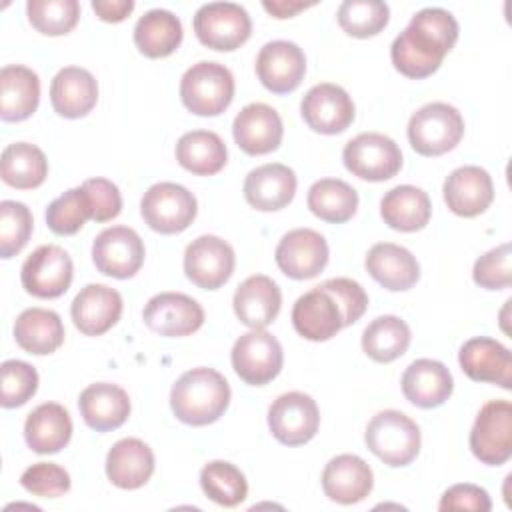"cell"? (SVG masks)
Wrapping results in <instances>:
<instances>
[{"label": "cell", "mask_w": 512, "mask_h": 512, "mask_svg": "<svg viewBox=\"0 0 512 512\" xmlns=\"http://www.w3.org/2000/svg\"><path fill=\"white\" fill-rule=\"evenodd\" d=\"M32 212L26 204L16 200L0 202V256L4 260L16 256L30 240Z\"/></svg>", "instance_id": "obj_45"}, {"label": "cell", "mask_w": 512, "mask_h": 512, "mask_svg": "<svg viewBox=\"0 0 512 512\" xmlns=\"http://www.w3.org/2000/svg\"><path fill=\"white\" fill-rule=\"evenodd\" d=\"M74 276L72 258L56 244L38 246L22 264L20 280L28 294L36 298H58L62 296Z\"/></svg>", "instance_id": "obj_13"}, {"label": "cell", "mask_w": 512, "mask_h": 512, "mask_svg": "<svg viewBox=\"0 0 512 512\" xmlns=\"http://www.w3.org/2000/svg\"><path fill=\"white\" fill-rule=\"evenodd\" d=\"M0 376H2L0 404L4 408H16L26 404L38 390V372L28 362L6 360L0 366Z\"/></svg>", "instance_id": "obj_46"}, {"label": "cell", "mask_w": 512, "mask_h": 512, "mask_svg": "<svg viewBox=\"0 0 512 512\" xmlns=\"http://www.w3.org/2000/svg\"><path fill=\"white\" fill-rule=\"evenodd\" d=\"M236 256L232 246L212 234L198 236L184 252L186 278L204 290H218L234 272Z\"/></svg>", "instance_id": "obj_14"}, {"label": "cell", "mask_w": 512, "mask_h": 512, "mask_svg": "<svg viewBox=\"0 0 512 512\" xmlns=\"http://www.w3.org/2000/svg\"><path fill=\"white\" fill-rule=\"evenodd\" d=\"M142 318L152 332L182 338L194 334L204 324V310L182 292H160L146 302Z\"/></svg>", "instance_id": "obj_16"}, {"label": "cell", "mask_w": 512, "mask_h": 512, "mask_svg": "<svg viewBox=\"0 0 512 512\" xmlns=\"http://www.w3.org/2000/svg\"><path fill=\"white\" fill-rule=\"evenodd\" d=\"M368 274L386 290H410L420 278L418 260L410 250L392 242H378L366 254Z\"/></svg>", "instance_id": "obj_29"}, {"label": "cell", "mask_w": 512, "mask_h": 512, "mask_svg": "<svg viewBox=\"0 0 512 512\" xmlns=\"http://www.w3.org/2000/svg\"><path fill=\"white\" fill-rule=\"evenodd\" d=\"M462 372L474 382L496 384L504 390L512 388V356L498 340L476 336L462 344L458 352Z\"/></svg>", "instance_id": "obj_20"}, {"label": "cell", "mask_w": 512, "mask_h": 512, "mask_svg": "<svg viewBox=\"0 0 512 512\" xmlns=\"http://www.w3.org/2000/svg\"><path fill=\"white\" fill-rule=\"evenodd\" d=\"M462 136V114L446 102H430L418 108L408 122V142L422 156H442L454 150Z\"/></svg>", "instance_id": "obj_5"}, {"label": "cell", "mask_w": 512, "mask_h": 512, "mask_svg": "<svg viewBox=\"0 0 512 512\" xmlns=\"http://www.w3.org/2000/svg\"><path fill=\"white\" fill-rule=\"evenodd\" d=\"M262 6H264V10L268 12V14H272L274 18H292V16H296L300 10H306V8H310L312 6V2H296V0H266V2H262Z\"/></svg>", "instance_id": "obj_53"}, {"label": "cell", "mask_w": 512, "mask_h": 512, "mask_svg": "<svg viewBox=\"0 0 512 512\" xmlns=\"http://www.w3.org/2000/svg\"><path fill=\"white\" fill-rule=\"evenodd\" d=\"M292 324L302 338L324 342L344 328V314L336 298L318 284L294 302Z\"/></svg>", "instance_id": "obj_19"}, {"label": "cell", "mask_w": 512, "mask_h": 512, "mask_svg": "<svg viewBox=\"0 0 512 512\" xmlns=\"http://www.w3.org/2000/svg\"><path fill=\"white\" fill-rule=\"evenodd\" d=\"M256 74L266 90L274 94H288L304 80L306 56L294 42H266L256 56Z\"/></svg>", "instance_id": "obj_18"}, {"label": "cell", "mask_w": 512, "mask_h": 512, "mask_svg": "<svg viewBox=\"0 0 512 512\" xmlns=\"http://www.w3.org/2000/svg\"><path fill=\"white\" fill-rule=\"evenodd\" d=\"M232 304L244 326L262 330L276 320L282 306V292L270 276L254 274L236 288Z\"/></svg>", "instance_id": "obj_26"}, {"label": "cell", "mask_w": 512, "mask_h": 512, "mask_svg": "<svg viewBox=\"0 0 512 512\" xmlns=\"http://www.w3.org/2000/svg\"><path fill=\"white\" fill-rule=\"evenodd\" d=\"M368 450L392 468L408 466L420 452V428L400 410H382L366 426Z\"/></svg>", "instance_id": "obj_3"}, {"label": "cell", "mask_w": 512, "mask_h": 512, "mask_svg": "<svg viewBox=\"0 0 512 512\" xmlns=\"http://www.w3.org/2000/svg\"><path fill=\"white\" fill-rule=\"evenodd\" d=\"M176 160L196 176H212L226 166L228 150L216 132L192 130L176 142Z\"/></svg>", "instance_id": "obj_36"}, {"label": "cell", "mask_w": 512, "mask_h": 512, "mask_svg": "<svg viewBox=\"0 0 512 512\" xmlns=\"http://www.w3.org/2000/svg\"><path fill=\"white\" fill-rule=\"evenodd\" d=\"M306 202L316 218L342 224L356 214L358 192L340 178H322L310 186Z\"/></svg>", "instance_id": "obj_39"}, {"label": "cell", "mask_w": 512, "mask_h": 512, "mask_svg": "<svg viewBox=\"0 0 512 512\" xmlns=\"http://www.w3.org/2000/svg\"><path fill=\"white\" fill-rule=\"evenodd\" d=\"M458 40V22L444 8H422L394 38L390 58L406 78L432 76Z\"/></svg>", "instance_id": "obj_1"}, {"label": "cell", "mask_w": 512, "mask_h": 512, "mask_svg": "<svg viewBox=\"0 0 512 512\" xmlns=\"http://www.w3.org/2000/svg\"><path fill=\"white\" fill-rule=\"evenodd\" d=\"M40 102V80L32 68L10 64L0 70V118L22 122L30 118Z\"/></svg>", "instance_id": "obj_33"}, {"label": "cell", "mask_w": 512, "mask_h": 512, "mask_svg": "<svg viewBox=\"0 0 512 512\" xmlns=\"http://www.w3.org/2000/svg\"><path fill=\"white\" fill-rule=\"evenodd\" d=\"M182 42V22L170 10L154 8L138 18L134 44L148 58H166Z\"/></svg>", "instance_id": "obj_37"}, {"label": "cell", "mask_w": 512, "mask_h": 512, "mask_svg": "<svg viewBox=\"0 0 512 512\" xmlns=\"http://www.w3.org/2000/svg\"><path fill=\"white\" fill-rule=\"evenodd\" d=\"M86 220H92V208L82 186L66 190L46 208V224L58 236L76 234Z\"/></svg>", "instance_id": "obj_43"}, {"label": "cell", "mask_w": 512, "mask_h": 512, "mask_svg": "<svg viewBox=\"0 0 512 512\" xmlns=\"http://www.w3.org/2000/svg\"><path fill=\"white\" fill-rule=\"evenodd\" d=\"M296 194V174L286 164H264L248 172L244 180L246 202L260 212L286 208Z\"/></svg>", "instance_id": "obj_25"}, {"label": "cell", "mask_w": 512, "mask_h": 512, "mask_svg": "<svg viewBox=\"0 0 512 512\" xmlns=\"http://www.w3.org/2000/svg\"><path fill=\"white\" fill-rule=\"evenodd\" d=\"M372 486V468L356 454H338L324 466L322 490L332 502H362L372 492Z\"/></svg>", "instance_id": "obj_24"}, {"label": "cell", "mask_w": 512, "mask_h": 512, "mask_svg": "<svg viewBox=\"0 0 512 512\" xmlns=\"http://www.w3.org/2000/svg\"><path fill=\"white\" fill-rule=\"evenodd\" d=\"M92 10L104 22H122L134 10L132 0H94Z\"/></svg>", "instance_id": "obj_52"}, {"label": "cell", "mask_w": 512, "mask_h": 512, "mask_svg": "<svg viewBox=\"0 0 512 512\" xmlns=\"http://www.w3.org/2000/svg\"><path fill=\"white\" fill-rule=\"evenodd\" d=\"M14 340L28 354H52L64 342V324L54 310L26 308L14 322Z\"/></svg>", "instance_id": "obj_35"}, {"label": "cell", "mask_w": 512, "mask_h": 512, "mask_svg": "<svg viewBox=\"0 0 512 512\" xmlns=\"http://www.w3.org/2000/svg\"><path fill=\"white\" fill-rule=\"evenodd\" d=\"M452 390L454 378L438 360H414L402 374V394L418 408L442 406L452 396Z\"/></svg>", "instance_id": "obj_27"}, {"label": "cell", "mask_w": 512, "mask_h": 512, "mask_svg": "<svg viewBox=\"0 0 512 512\" xmlns=\"http://www.w3.org/2000/svg\"><path fill=\"white\" fill-rule=\"evenodd\" d=\"M440 510H474V512H488L492 508L490 496L484 488L476 484H454L450 486L438 504Z\"/></svg>", "instance_id": "obj_51"}, {"label": "cell", "mask_w": 512, "mask_h": 512, "mask_svg": "<svg viewBox=\"0 0 512 512\" xmlns=\"http://www.w3.org/2000/svg\"><path fill=\"white\" fill-rule=\"evenodd\" d=\"M278 268L294 280H310L328 264V244L312 228H296L282 236L274 252Z\"/></svg>", "instance_id": "obj_17"}, {"label": "cell", "mask_w": 512, "mask_h": 512, "mask_svg": "<svg viewBox=\"0 0 512 512\" xmlns=\"http://www.w3.org/2000/svg\"><path fill=\"white\" fill-rule=\"evenodd\" d=\"M322 286L336 298L342 314L344 326H350L362 318L368 308V294L366 290L352 278H330L322 282Z\"/></svg>", "instance_id": "obj_50"}, {"label": "cell", "mask_w": 512, "mask_h": 512, "mask_svg": "<svg viewBox=\"0 0 512 512\" xmlns=\"http://www.w3.org/2000/svg\"><path fill=\"white\" fill-rule=\"evenodd\" d=\"M182 104L198 116L222 114L234 98V76L232 72L212 60L192 64L180 80Z\"/></svg>", "instance_id": "obj_4"}, {"label": "cell", "mask_w": 512, "mask_h": 512, "mask_svg": "<svg viewBox=\"0 0 512 512\" xmlns=\"http://www.w3.org/2000/svg\"><path fill=\"white\" fill-rule=\"evenodd\" d=\"M230 404V386L214 368H192L184 372L170 390L174 416L188 426L216 422Z\"/></svg>", "instance_id": "obj_2"}, {"label": "cell", "mask_w": 512, "mask_h": 512, "mask_svg": "<svg viewBox=\"0 0 512 512\" xmlns=\"http://www.w3.org/2000/svg\"><path fill=\"white\" fill-rule=\"evenodd\" d=\"M472 454L488 466H500L512 456V404L490 400L476 414L470 430Z\"/></svg>", "instance_id": "obj_9"}, {"label": "cell", "mask_w": 512, "mask_h": 512, "mask_svg": "<svg viewBox=\"0 0 512 512\" xmlns=\"http://www.w3.org/2000/svg\"><path fill=\"white\" fill-rule=\"evenodd\" d=\"M144 242L128 226H110L102 230L92 244V260L100 274L118 280L132 278L144 264Z\"/></svg>", "instance_id": "obj_12"}, {"label": "cell", "mask_w": 512, "mask_h": 512, "mask_svg": "<svg viewBox=\"0 0 512 512\" xmlns=\"http://www.w3.org/2000/svg\"><path fill=\"white\" fill-rule=\"evenodd\" d=\"M412 334L408 324L392 314L374 318L362 332V350L368 358L388 364L400 358L410 346Z\"/></svg>", "instance_id": "obj_40"}, {"label": "cell", "mask_w": 512, "mask_h": 512, "mask_svg": "<svg viewBox=\"0 0 512 512\" xmlns=\"http://www.w3.org/2000/svg\"><path fill=\"white\" fill-rule=\"evenodd\" d=\"M140 214L154 232L178 234L194 222L198 202L182 184L158 182L144 192L140 200Z\"/></svg>", "instance_id": "obj_6"}, {"label": "cell", "mask_w": 512, "mask_h": 512, "mask_svg": "<svg viewBox=\"0 0 512 512\" xmlns=\"http://www.w3.org/2000/svg\"><path fill=\"white\" fill-rule=\"evenodd\" d=\"M318 426L316 400L304 392L280 394L268 408V428L280 444L302 446L316 436Z\"/></svg>", "instance_id": "obj_11"}, {"label": "cell", "mask_w": 512, "mask_h": 512, "mask_svg": "<svg viewBox=\"0 0 512 512\" xmlns=\"http://www.w3.org/2000/svg\"><path fill=\"white\" fill-rule=\"evenodd\" d=\"M72 438V420L68 410L56 402L36 406L24 422V440L36 454H56Z\"/></svg>", "instance_id": "obj_32"}, {"label": "cell", "mask_w": 512, "mask_h": 512, "mask_svg": "<svg viewBox=\"0 0 512 512\" xmlns=\"http://www.w3.org/2000/svg\"><path fill=\"white\" fill-rule=\"evenodd\" d=\"M472 278L480 288L486 290H504L512 284V266H510V244L504 242L486 254H482L472 268Z\"/></svg>", "instance_id": "obj_47"}, {"label": "cell", "mask_w": 512, "mask_h": 512, "mask_svg": "<svg viewBox=\"0 0 512 512\" xmlns=\"http://www.w3.org/2000/svg\"><path fill=\"white\" fill-rule=\"evenodd\" d=\"M20 484L34 496L58 498L70 490V474L54 462H38L22 472Z\"/></svg>", "instance_id": "obj_48"}, {"label": "cell", "mask_w": 512, "mask_h": 512, "mask_svg": "<svg viewBox=\"0 0 512 512\" xmlns=\"http://www.w3.org/2000/svg\"><path fill=\"white\" fill-rule=\"evenodd\" d=\"M194 32L200 44L218 52H232L250 38L252 20L240 4L210 2L196 10Z\"/></svg>", "instance_id": "obj_7"}, {"label": "cell", "mask_w": 512, "mask_h": 512, "mask_svg": "<svg viewBox=\"0 0 512 512\" xmlns=\"http://www.w3.org/2000/svg\"><path fill=\"white\" fill-rule=\"evenodd\" d=\"M122 314V296L106 284L84 286L70 306L74 326L84 336H100L108 332Z\"/></svg>", "instance_id": "obj_22"}, {"label": "cell", "mask_w": 512, "mask_h": 512, "mask_svg": "<svg viewBox=\"0 0 512 512\" xmlns=\"http://www.w3.org/2000/svg\"><path fill=\"white\" fill-rule=\"evenodd\" d=\"M2 180L18 190L38 188L48 174L44 152L28 142H14L2 150L0 158Z\"/></svg>", "instance_id": "obj_38"}, {"label": "cell", "mask_w": 512, "mask_h": 512, "mask_svg": "<svg viewBox=\"0 0 512 512\" xmlns=\"http://www.w3.org/2000/svg\"><path fill=\"white\" fill-rule=\"evenodd\" d=\"M282 364V346L264 328L242 334L232 346V368L250 386L272 382L280 374Z\"/></svg>", "instance_id": "obj_10"}, {"label": "cell", "mask_w": 512, "mask_h": 512, "mask_svg": "<svg viewBox=\"0 0 512 512\" xmlns=\"http://www.w3.org/2000/svg\"><path fill=\"white\" fill-rule=\"evenodd\" d=\"M82 188L90 200L94 222H108L120 214L122 196H120L118 186L112 180L88 178L82 182Z\"/></svg>", "instance_id": "obj_49"}, {"label": "cell", "mask_w": 512, "mask_h": 512, "mask_svg": "<svg viewBox=\"0 0 512 512\" xmlns=\"http://www.w3.org/2000/svg\"><path fill=\"white\" fill-rule=\"evenodd\" d=\"M50 102L62 118H82L98 102V82L86 68L66 66L50 84Z\"/></svg>", "instance_id": "obj_28"}, {"label": "cell", "mask_w": 512, "mask_h": 512, "mask_svg": "<svg viewBox=\"0 0 512 512\" xmlns=\"http://www.w3.org/2000/svg\"><path fill=\"white\" fill-rule=\"evenodd\" d=\"M232 134L240 150L250 156H262L274 152L280 146L284 126L280 114L272 106L252 102L236 114L232 122Z\"/></svg>", "instance_id": "obj_21"}, {"label": "cell", "mask_w": 512, "mask_h": 512, "mask_svg": "<svg viewBox=\"0 0 512 512\" xmlns=\"http://www.w3.org/2000/svg\"><path fill=\"white\" fill-rule=\"evenodd\" d=\"M78 408L92 430L110 432L128 420L130 398L126 390L116 384L96 382L80 392Z\"/></svg>", "instance_id": "obj_30"}, {"label": "cell", "mask_w": 512, "mask_h": 512, "mask_svg": "<svg viewBox=\"0 0 512 512\" xmlns=\"http://www.w3.org/2000/svg\"><path fill=\"white\" fill-rule=\"evenodd\" d=\"M154 472V452L138 438L118 440L106 456V476L122 490L144 486Z\"/></svg>", "instance_id": "obj_31"}, {"label": "cell", "mask_w": 512, "mask_h": 512, "mask_svg": "<svg viewBox=\"0 0 512 512\" xmlns=\"http://www.w3.org/2000/svg\"><path fill=\"white\" fill-rule=\"evenodd\" d=\"M300 114L310 130L318 134H340L354 122V102L350 94L330 82L312 86L302 102Z\"/></svg>", "instance_id": "obj_15"}, {"label": "cell", "mask_w": 512, "mask_h": 512, "mask_svg": "<svg viewBox=\"0 0 512 512\" xmlns=\"http://www.w3.org/2000/svg\"><path fill=\"white\" fill-rule=\"evenodd\" d=\"M342 160L348 172L368 182L390 180L402 168L400 146L380 132H362L346 142Z\"/></svg>", "instance_id": "obj_8"}, {"label": "cell", "mask_w": 512, "mask_h": 512, "mask_svg": "<svg viewBox=\"0 0 512 512\" xmlns=\"http://www.w3.org/2000/svg\"><path fill=\"white\" fill-rule=\"evenodd\" d=\"M200 486L204 494L226 508H234L248 496L244 474L226 460H212L200 470Z\"/></svg>", "instance_id": "obj_41"}, {"label": "cell", "mask_w": 512, "mask_h": 512, "mask_svg": "<svg viewBox=\"0 0 512 512\" xmlns=\"http://www.w3.org/2000/svg\"><path fill=\"white\" fill-rule=\"evenodd\" d=\"M26 14L40 34L62 36L78 24L80 4L76 0H28Z\"/></svg>", "instance_id": "obj_44"}, {"label": "cell", "mask_w": 512, "mask_h": 512, "mask_svg": "<svg viewBox=\"0 0 512 512\" xmlns=\"http://www.w3.org/2000/svg\"><path fill=\"white\" fill-rule=\"evenodd\" d=\"M390 8L380 0H346L338 8L340 28L354 38H370L388 26Z\"/></svg>", "instance_id": "obj_42"}, {"label": "cell", "mask_w": 512, "mask_h": 512, "mask_svg": "<svg viewBox=\"0 0 512 512\" xmlns=\"http://www.w3.org/2000/svg\"><path fill=\"white\" fill-rule=\"evenodd\" d=\"M444 202L462 218L482 214L494 200V184L490 174L480 166H460L444 180Z\"/></svg>", "instance_id": "obj_23"}, {"label": "cell", "mask_w": 512, "mask_h": 512, "mask_svg": "<svg viewBox=\"0 0 512 512\" xmlns=\"http://www.w3.org/2000/svg\"><path fill=\"white\" fill-rule=\"evenodd\" d=\"M380 216L392 230L416 232L430 222L432 204L422 188L402 184L382 196Z\"/></svg>", "instance_id": "obj_34"}]
</instances>
